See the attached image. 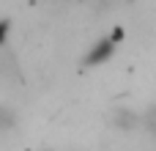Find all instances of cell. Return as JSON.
<instances>
[{
  "instance_id": "cell-6",
  "label": "cell",
  "mask_w": 156,
  "mask_h": 151,
  "mask_svg": "<svg viewBox=\"0 0 156 151\" xmlns=\"http://www.w3.org/2000/svg\"><path fill=\"white\" fill-rule=\"evenodd\" d=\"M8 36H11V22L0 17V47H8Z\"/></svg>"
},
{
  "instance_id": "cell-5",
  "label": "cell",
  "mask_w": 156,
  "mask_h": 151,
  "mask_svg": "<svg viewBox=\"0 0 156 151\" xmlns=\"http://www.w3.org/2000/svg\"><path fill=\"white\" fill-rule=\"evenodd\" d=\"M143 129H145L148 135H154V138H156V102H154V105H148V107L143 110Z\"/></svg>"
},
{
  "instance_id": "cell-3",
  "label": "cell",
  "mask_w": 156,
  "mask_h": 151,
  "mask_svg": "<svg viewBox=\"0 0 156 151\" xmlns=\"http://www.w3.org/2000/svg\"><path fill=\"white\" fill-rule=\"evenodd\" d=\"M19 83V66L11 47H0V85Z\"/></svg>"
},
{
  "instance_id": "cell-4",
  "label": "cell",
  "mask_w": 156,
  "mask_h": 151,
  "mask_svg": "<svg viewBox=\"0 0 156 151\" xmlns=\"http://www.w3.org/2000/svg\"><path fill=\"white\" fill-rule=\"evenodd\" d=\"M16 124H19L16 113H14L8 105H0V135H5V132H14V129H16Z\"/></svg>"
},
{
  "instance_id": "cell-2",
  "label": "cell",
  "mask_w": 156,
  "mask_h": 151,
  "mask_svg": "<svg viewBox=\"0 0 156 151\" xmlns=\"http://www.w3.org/2000/svg\"><path fill=\"white\" fill-rule=\"evenodd\" d=\"M110 124L118 132H134L143 127V113H134L132 107H115L110 113Z\"/></svg>"
},
{
  "instance_id": "cell-1",
  "label": "cell",
  "mask_w": 156,
  "mask_h": 151,
  "mask_svg": "<svg viewBox=\"0 0 156 151\" xmlns=\"http://www.w3.org/2000/svg\"><path fill=\"white\" fill-rule=\"evenodd\" d=\"M121 41H123V30L115 28L112 33H107V36H101L99 41H93V47L85 52L82 63H85V66H101V63H107V61L115 55V50H118Z\"/></svg>"
}]
</instances>
